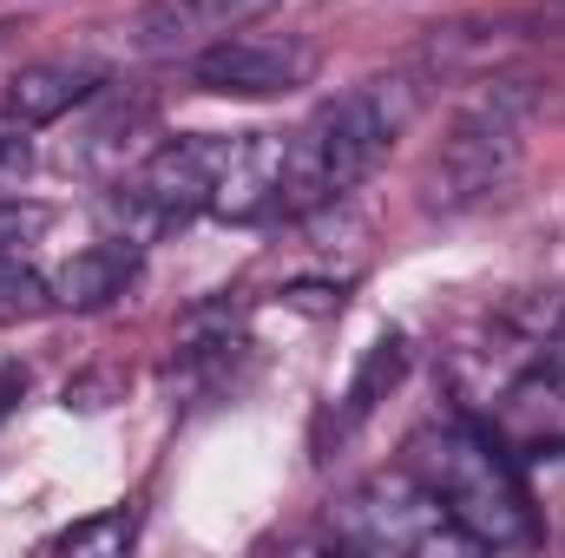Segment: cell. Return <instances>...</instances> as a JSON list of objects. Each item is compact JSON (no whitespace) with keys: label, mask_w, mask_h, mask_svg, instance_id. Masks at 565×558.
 Returning <instances> with one entry per match:
<instances>
[{"label":"cell","mask_w":565,"mask_h":558,"mask_svg":"<svg viewBox=\"0 0 565 558\" xmlns=\"http://www.w3.org/2000/svg\"><path fill=\"white\" fill-rule=\"evenodd\" d=\"M415 112H422V79H408V73L369 79V86L342 93L335 106H322L296 132V144L282 151L277 211L302 217V211H322V204L349 197L395 151V139L415 126Z\"/></svg>","instance_id":"6da1fadb"},{"label":"cell","mask_w":565,"mask_h":558,"mask_svg":"<svg viewBox=\"0 0 565 558\" xmlns=\"http://www.w3.org/2000/svg\"><path fill=\"white\" fill-rule=\"evenodd\" d=\"M408 473L447 506V519H454L473 546L507 552V546H533V539H540L526 480H520L513 453L493 440V427H473V420H427L422 433L408 440Z\"/></svg>","instance_id":"7a4b0ae2"},{"label":"cell","mask_w":565,"mask_h":558,"mask_svg":"<svg viewBox=\"0 0 565 558\" xmlns=\"http://www.w3.org/2000/svg\"><path fill=\"white\" fill-rule=\"evenodd\" d=\"M282 191V151L264 132H191L145 158L132 178V211L151 224H184V217H257L277 211Z\"/></svg>","instance_id":"3957f363"},{"label":"cell","mask_w":565,"mask_h":558,"mask_svg":"<svg viewBox=\"0 0 565 558\" xmlns=\"http://www.w3.org/2000/svg\"><path fill=\"white\" fill-rule=\"evenodd\" d=\"M526 112H533V93L526 86H493L480 93L434 151L427 164V204L440 211H473L487 204L493 191H507V178L520 171V151H526Z\"/></svg>","instance_id":"277c9868"},{"label":"cell","mask_w":565,"mask_h":558,"mask_svg":"<svg viewBox=\"0 0 565 558\" xmlns=\"http://www.w3.org/2000/svg\"><path fill=\"white\" fill-rule=\"evenodd\" d=\"M335 533L362 552H467L473 539L415 473H382L335 506Z\"/></svg>","instance_id":"5b68a950"},{"label":"cell","mask_w":565,"mask_h":558,"mask_svg":"<svg viewBox=\"0 0 565 558\" xmlns=\"http://www.w3.org/2000/svg\"><path fill=\"white\" fill-rule=\"evenodd\" d=\"M322 73V46L302 33H231L191 53V79L217 99H282Z\"/></svg>","instance_id":"8992f818"},{"label":"cell","mask_w":565,"mask_h":558,"mask_svg":"<svg viewBox=\"0 0 565 558\" xmlns=\"http://www.w3.org/2000/svg\"><path fill=\"white\" fill-rule=\"evenodd\" d=\"M493 440L507 453H553V447H565V315L553 329V342L540 348V362L500 388Z\"/></svg>","instance_id":"52a82bcc"},{"label":"cell","mask_w":565,"mask_h":558,"mask_svg":"<svg viewBox=\"0 0 565 558\" xmlns=\"http://www.w3.org/2000/svg\"><path fill=\"white\" fill-rule=\"evenodd\" d=\"M277 0H145L132 20V46L151 60H178V53H204L231 33H244L250 20H264Z\"/></svg>","instance_id":"ba28073f"},{"label":"cell","mask_w":565,"mask_h":558,"mask_svg":"<svg viewBox=\"0 0 565 558\" xmlns=\"http://www.w3.org/2000/svg\"><path fill=\"white\" fill-rule=\"evenodd\" d=\"M99 86H106V66H93V60H33V66H20V73L7 79L0 119H7L13 132H40V126L79 112Z\"/></svg>","instance_id":"9c48e42d"},{"label":"cell","mask_w":565,"mask_h":558,"mask_svg":"<svg viewBox=\"0 0 565 558\" xmlns=\"http://www.w3.org/2000/svg\"><path fill=\"white\" fill-rule=\"evenodd\" d=\"M139 270V244H93V250H79L60 277H53V302H66V309H99V302H113L126 282Z\"/></svg>","instance_id":"30bf717a"},{"label":"cell","mask_w":565,"mask_h":558,"mask_svg":"<svg viewBox=\"0 0 565 558\" xmlns=\"http://www.w3.org/2000/svg\"><path fill=\"white\" fill-rule=\"evenodd\" d=\"M408 375V335H382L375 348H369V362H362V375H355V388L342 395V427L349 420H362L395 382Z\"/></svg>","instance_id":"8fae6325"},{"label":"cell","mask_w":565,"mask_h":558,"mask_svg":"<svg viewBox=\"0 0 565 558\" xmlns=\"http://www.w3.org/2000/svg\"><path fill=\"white\" fill-rule=\"evenodd\" d=\"M119 546H132V513L126 506H113L99 519H79V526L46 539V552H119Z\"/></svg>","instance_id":"7c38bea8"},{"label":"cell","mask_w":565,"mask_h":558,"mask_svg":"<svg viewBox=\"0 0 565 558\" xmlns=\"http://www.w3.org/2000/svg\"><path fill=\"white\" fill-rule=\"evenodd\" d=\"M40 309H53V282L33 277L20 257H7L0 264V322H20V315H40Z\"/></svg>","instance_id":"4fadbf2b"},{"label":"cell","mask_w":565,"mask_h":558,"mask_svg":"<svg viewBox=\"0 0 565 558\" xmlns=\"http://www.w3.org/2000/svg\"><path fill=\"white\" fill-rule=\"evenodd\" d=\"M26 178V139H0V191H20Z\"/></svg>","instance_id":"5bb4252c"},{"label":"cell","mask_w":565,"mask_h":558,"mask_svg":"<svg viewBox=\"0 0 565 558\" xmlns=\"http://www.w3.org/2000/svg\"><path fill=\"white\" fill-rule=\"evenodd\" d=\"M546 7H553V13H565V0H546Z\"/></svg>","instance_id":"9a60e30c"},{"label":"cell","mask_w":565,"mask_h":558,"mask_svg":"<svg viewBox=\"0 0 565 558\" xmlns=\"http://www.w3.org/2000/svg\"><path fill=\"white\" fill-rule=\"evenodd\" d=\"M0 33H7V26H0Z\"/></svg>","instance_id":"2e32d148"}]
</instances>
